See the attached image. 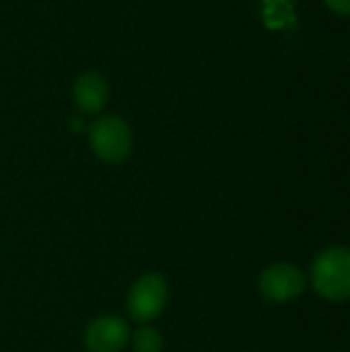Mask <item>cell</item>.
<instances>
[{
	"label": "cell",
	"mask_w": 350,
	"mask_h": 352,
	"mask_svg": "<svg viewBox=\"0 0 350 352\" xmlns=\"http://www.w3.org/2000/svg\"><path fill=\"white\" fill-rule=\"evenodd\" d=\"M167 297H169L167 280L161 274H144L132 285L126 307L134 322L146 324L163 314L167 305Z\"/></svg>",
	"instance_id": "2"
},
{
	"label": "cell",
	"mask_w": 350,
	"mask_h": 352,
	"mask_svg": "<svg viewBox=\"0 0 350 352\" xmlns=\"http://www.w3.org/2000/svg\"><path fill=\"white\" fill-rule=\"evenodd\" d=\"M260 291L268 301H289L303 291V276L289 264H274L260 276Z\"/></svg>",
	"instance_id": "5"
},
{
	"label": "cell",
	"mask_w": 350,
	"mask_h": 352,
	"mask_svg": "<svg viewBox=\"0 0 350 352\" xmlns=\"http://www.w3.org/2000/svg\"><path fill=\"white\" fill-rule=\"evenodd\" d=\"M314 285L328 299L350 297V250H330L314 266Z\"/></svg>",
	"instance_id": "3"
},
{
	"label": "cell",
	"mask_w": 350,
	"mask_h": 352,
	"mask_svg": "<svg viewBox=\"0 0 350 352\" xmlns=\"http://www.w3.org/2000/svg\"><path fill=\"white\" fill-rule=\"evenodd\" d=\"M328 4V8H332L334 12L342 14V16H350V0H324Z\"/></svg>",
	"instance_id": "8"
},
{
	"label": "cell",
	"mask_w": 350,
	"mask_h": 352,
	"mask_svg": "<svg viewBox=\"0 0 350 352\" xmlns=\"http://www.w3.org/2000/svg\"><path fill=\"white\" fill-rule=\"evenodd\" d=\"M89 140L95 157L103 163H120L130 155L132 136L124 120L116 116H103L89 128Z\"/></svg>",
	"instance_id": "1"
},
{
	"label": "cell",
	"mask_w": 350,
	"mask_h": 352,
	"mask_svg": "<svg viewBox=\"0 0 350 352\" xmlns=\"http://www.w3.org/2000/svg\"><path fill=\"white\" fill-rule=\"evenodd\" d=\"M134 352H161L163 351V336L159 330L151 326H142L132 336Z\"/></svg>",
	"instance_id": "7"
},
{
	"label": "cell",
	"mask_w": 350,
	"mask_h": 352,
	"mask_svg": "<svg viewBox=\"0 0 350 352\" xmlns=\"http://www.w3.org/2000/svg\"><path fill=\"white\" fill-rule=\"evenodd\" d=\"M83 340L89 352H120L130 340V328L118 316H101L87 326Z\"/></svg>",
	"instance_id": "4"
},
{
	"label": "cell",
	"mask_w": 350,
	"mask_h": 352,
	"mask_svg": "<svg viewBox=\"0 0 350 352\" xmlns=\"http://www.w3.org/2000/svg\"><path fill=\"white\" fill-rule=\"evenodd\" d=\"M72 97L76 107L83 113H97L105 107L107 101V85L101 74L85 72L76 78L72 87Z\"/></svg>",
	"instance_id": "6"
}]
</instances>
